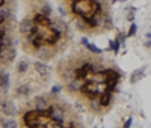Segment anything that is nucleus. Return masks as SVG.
<instances>
[{"instance_id":"f257e3e1","label":"nucleus","mask_w":151,"mask_h":128,"mask_svg":"<svg viewBox=\"0 0 151 128\" xmlns=\"http://www.w3.org/2000/svg\"><path fill=\"white\" fill-rule=\"evenodd\" d=\"M70 11L74 17H82L88 20L97 12L103 11V3L100 0H79V2L71 3Z\"/></svg>"},{"instance_id":"f03ea898","label":"nucleus","mask_w":151,"mask_h":128,"mask_svg":"<svg viewBox=\"0 0 151 128\" xmlns=\"http://www.w3.org/2000/svg\"><path fill=\"white\" fill-rule=\"evenodd\" d=\"M47 116L50 118V121L58 122L64 125L65 122L70 121V113H68V106L60 104V102H56V104H52L50 109L47 110Z\"/></svg>"},{"instance_id":"7ed1b4c3","label":"nucleus","mask_w":151,"mask_h":128,"mask_svg":"<svg viewBox=\"0 0 151 128\" xmlns=\"http://www.w3.org/2000/svg\"><path fill=\"white\" fill-rule=\"evenodd\" d=\"M59 75H60V79L64 80L65 83H68L70 80L76 79L74 65H73L71 62H67V65H65V63H62V65L59 67Z\"/></svg>"},{"instance_id":"20e7f679","label":"nucleus","mask_w":151,"mask_h":128,"mask_svg":"<svg viewBox=\"0 0 151 128\" xmlns=\"http://www.w3.org/2000/svg\"><path fill=\"white\" fill-rule=\"evenodd\" d=\"M55 54H56V48H53V45L44 44V45H41L40 48H36V56L40 57V59H42V60L52 59Z\"/></svg>"},{"instance_id":"39448f33","label":"nucleus","mask_w":151,"mask_h":128,"mask_svg":"<svg viewBox=\"0 0 151 128\" xmlns=\"http://www.w3.org/2000/svg\"><path fill=\"white\" fill-rule=\"evenodd\" d=\"M50 101H48V98L47 97H44V95H40V97H35V99H33V107H35V110H38V112H42V113H45L48 109H50Z\"/></svg>"},{"instance_id":"423d86ee","label":"nucleus","mask_w":151,"mask_h":128,"mask_svg":"<svg viewBox=\"0 0 151 128\" xmlns=\"http://www.w3.org/2000/svg\"><path fill=\"white\" fill-rule=\"evenodd\" d=\"M83 84H85V80L80 79V77H76V79H73L67 83V91L70 94H79L82 91Z\"/></svg>"},{"instance_id":"0eeeda50","label":"nucleus","mask_w":151,"mask_h":128,"mask_svg":"<svg viewBox=\"0 0 151 128\" xmlns=\"http://www.w3.org/2000/svg\"><path fill=\"white\" fill-rule=\"evenodd\" d=\"M35 26L36 24H35L33 18H23L20 21V24H18V32L23 33V35H27V33H30L35 29Z\"/></svg>"},{"instance_id":"6e6552de","label":"nucleus","mask_w":151,"mask_h":128,"mask_svg":"<svg viewBox=\"0 0 151 128\" xmlns=\"http://www.w3.org/2000/svg\"><path fill=\"white\" fill-rule=\"evenodd\" d=\"M15 57V48L14 47H3L0 44V59L5 62H12Z\"/></svg>"},{"instance_id":"1a4fd4ad","label":"nucleus","mask_w":151,"mask_h":128,"mask_svg":"<svg viewBox=\"0 0 151 128\" xmlns=\"http://www.w3.org/2000/svg\"><path fill=\"white\" fill-rule=\"evenodd\" d=\"M0 110H2V113L6 114V116H14V114H17V107L14 106V102L9 101V99L2 101V104H0Z\"/></svg>"},{"instance_id":"9d476101","label":"nucleus","mask_w":151,"mask_h":128,"mask_svg":"<svg viewBox=\"0 0 151 128\" xmlns=\"http://www.w3.org/2000/svg\"><path fill=\"white\" fill-rule=\"evenodd\" d=\"M86 104H88V109H89L92 113H101L104 112L103 106H101V102H100V97H94V98H89L86 101Z\"/></svg>"},{"instance_id":"9b49d317","label":"nucleus","mask_w":151,"mask_h":128,"mask_svg":"<svg viewBox=\"0 0 151 128\" xmlns=\"http://www.w3.org/2000/svg\"><path fill=\"white\" fill-rule=\"evenodd\" d=\"M33 68H35V71L40 74L41 77H48L50 74H52V69H50V67L45 65V63L41 62V60L35 62V63H33Z\"/></svg>"},{"instance_id":"f8f14e48","label":"nucleus","mask_w":151,"mask_h":128,"mask_svg":"<svg viewBox=\"0 0 151 128\" xmlns=\"http://www.w3.org/2000/svg\"><path fill=\"white\" fill-rule=\"evenodd\" d=\"M73 23H74V27L77 29L79 32H89V30H91L88 21H86L85 18H82V17H74Z\"/></svg>"},{"instance_id":"ddd939ff","label":"nucleus","mask_w":151,"mask_h":128,"mask_svg":"<svg viewBox=\"0 0 151 128\" xmlns=\"http://www.w3.org/2000/svg\"><path fill=\"white\" fill-rule=\"evenodd\" d=\"M100 102H101V106H103L104 110H109L112 107V104H113V94L106 92L103 95H100Z\"/></svg>"},{"instance_id":"4468645a","label":"nucleus","mask_w":151,"mask_h":128,"mask_svg":"<svg viewBox=\"0 0 151 128\" xmlns=\"http://www.w3.org/2000/svg\"><path fill=\"white\" fill-rule=\"evenodd\" d=\"M12 17V11L8 5H0V20H9Z\"/></svg>"},{"instance_id":"2eb2a0df","label":"nucleus","mask_w":151,"mask_h":128,"mask_svg":"<svg viewBox=\"0 0 151 128\" xmlns=\"http://www.w3.org/2000/svg\"><path fill=\"white\" fill-rule=\"evenodd\" d=\"M30 92H32V87L29 84H20V86H17V91H15V94L20 97H27V95H30Z\"/></svg>"},{"instance_id":"dca6fc26","label":"nucleus","mask_w":151,"mask_h":128,"mask_svg":"<svg viewBox=\"0 0 151 128\" xmlns=\"http://www.w3.org/2000/svg\"><path fill=\"white\" fill-rule=\"evenodd\" d=\"M86 50H88V51H89V53H91V54H94V56H100V54H101V53H103V51H101V50H100V48H98V47H97L95 44H92V42H89V44H88V45H86Z\"/></svg>"},{"instance_id":"f3484780","label":"nucleus","mask_w":151,"mask_h":128,"mask_svg":"<svg viewBox=\"0 0 151 128\" xmlns=\"http://www.w3.org/2000/svg\"><path fill=\"white\" fill-rule=\"evenodd\" d=\"M144 71H145V68H141V69H136L133 74H132V79H130V82L132 83H136L137 80H141L142 77H144Z\"/></svg>"},{"instance_id":"a211bd4d","label":"nucleus","mask_w":151,"mask_h":128,"mask_svg":"<svg viewBox=\"0 0 151 128\" xmlns=\"http://www.w3.org/2000/svg\"><path fill=\"white\" fill-rule=\"evenodd\" d=\"M27 69H29V63H27L26 60H20L18 65H17V72H18V74H24Z\"/></svg>"},{"instance_id":"6ab92c4d","label":"nucleus","mask_w":151,"mask_h":128,"mask_svg":"<svg viewBox=\"0 0 151 128\" xmlns=\"http://www.w3.org/2000/svg\"><path fill=\"white\" fill-rule=\"evenodd\" d=\"M2 127L3 128H17L18 127V122L14 121V119H3L2 121Z\"/></svg>"},{"instance_id":"aec40b11","label":"nucleus","mask_w":151,"mask_h":128,"mask_svg":"<svg viewBox=\"0 0 151 128\" xmlns=\"http://www.w3.org/2000/svg\"><path fill=\"white\" fill-rule=\"evenodd\" d=\"M40 12H41L42 15H45V17H50V15H52V8H50V5L44 3V5H41Z\"/></svg>"},{"instance_id":"412c9836","label":"nucleus","mask_w":151,"mask_h":128,"mask_svg":"<svg viewBox=\"0 0 151 128\" xmlns=\"http://www.w3.org/2000/svg\"><path fill=\"white\" fill-rule=\"evenodd\" d=\"M0 84H2L3 89L9 87V75L8 74H2V75H0Z\"/></svg>"},{"instance_id":"4be33fe9","label":"nucleus","mask_w":151,"mask_h":128,"mask_svg":"<svg viewBox=\"0 0 151 128\" xmlns=\"http://www.w3.org/2000/svg\"><path fill=\"white\" fill-rule=\"evenodd\" d=\"M137 32V24L136 23H130V27H129V32H127V38H133Z\"/></svg>"},{"instance_id":"5701e85b","label":"nucleus","mask_w":151,"mask_h":128,"mask_svg":"<svg viewBox=\"0 0 151 128\" xmlns=\"http://www.w3.org/2000/svg\"><path fill=\"white\" fill-rule=\"evenodd\" d=\"M119 48H121V42L118 39H113V48H112V51L115 54H118L119 53Z\"/></svg>"},{"instance_id":"b1692460","label":"nucleus","mask_w":151,"mask_h":128,"mask_svg":"<svg viewBox=\"0 0 151 128\" xmlns=\"http://www.w3.org/2000/svg\"><path fill=\"white\" fill-rule=\"evenodd\" d=\"M115 39H118L121 44H124V41L127 39V33H121V32H118V35H116Z\"/></svg>"},{"instance_id":"393cba45","label":"nucleus","mask_w":151,"mask_h":128,"mask_svg":"<svg viewBox=\"0 0 151 128\" xmlns=\"http://www.w3.org/2000/svg\"><path fill=\"white\" fill-rule=\"evenodd\" d=\"M60 91H62V86L60 84H55L52 87V95H58V94H60Z\"/></svg>"},{"instance_id":"a878e982","label":"nucleus","mask_w":151,"mask_h":128,"mask_svg":"<svg viewBox=\"0 0 151 128\" xmlns=\"http://www.w3.org/2000/svg\"><path fill=\"white\" fill-rule=\"evenodd\" d=\"M132 124H133V118H129L127 121L124 122V125H122V128H132Z\"/></svg>"},{"instance_id":"bb28decb","label":"nucleus","mask_w":151,"mask_h":128,"mask_svg":"<svg viewBox=\"0 0 151 128\" xmlns=\"http://www.w3.org/2000/svg\"><path fill=\"white\" fill-rule=\"evenodd\" d=\"M59 12H60V15H62V17H67V14H68V11H65L64 6H59Z\"/></svg>"},{"instance_id":"cd10ccee","label":"nucleus","mask_w":151,"mask_h":128,"mask_svg":"<svg viewBox=\"0 0 151 128\" xmlns=\"http://www.w3.org/2000/svg\"><path fill=\"white\" fill-rule=\"evenodd\" d=\"M80 44H82L83 47H86L88 44H89V41H88V38H86V36H83L82 39H80Z\"/></svg>"},{"instance_id":"c85d7f7f","label":"nucleus","mask_w":151,"mask_h":128,"mask_svg":"<svg viewBox=\"0 0 151 128\" xmlns=\"http://www.w3.org/2000/svg\"><path fill=\"white\" fill-rule=\"evenodd\" d=\"M145 38H147V39H151V32H147L145 33Z\"/></svg>"},{"instance_id":"c756f323","label":"nucleus","mask_w":151,"mask_h":128,"mask_svg":"<svg viewBox=\"0 0 151 128\" xmlns=\"http://www.w3.org/2000/svg\"><path fill=\"white\" fill-rule=\"evenodd\" d=\"M145 47H148V48H150V47H151V39H148V41H147V42H145Z\"/></svg>"},{"instance_id":"7c9ffc66","label":"nucleus","mask_w":151,"mask_h":128,"mask_svg":"<svg viewBox=\"0 0 151 128\" xmlns=\"http://www.w3.org/2000/svg\"><path fill=\"white\" fill-rule=\"evenodd\" d=\"M110 2H112V3H113V5H115V3H116V2H118V0H110Z\"/></svg>"},{"instance_id":"2f4dec72","label":"nucleus","mask_w":151,"mask_h":128,"mask_svg":"<svg viewBox=\"0 0 151 128\" xmlns=\"http://www.w3.org/2000/svg\"><path fill=\"white\" fill-rule=\"evenodd\" d=\"M118 2H121V3H125V2H127V0H118Z\"/></svg>"}]
</instances>
